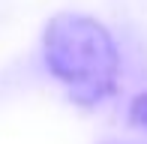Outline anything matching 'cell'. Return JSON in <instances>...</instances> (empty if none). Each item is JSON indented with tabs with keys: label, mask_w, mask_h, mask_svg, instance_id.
<instances>
[{
	"label": "cell",
	"mask_w": 147,
	"mask_h": 144,
	"mask_svg": "<svg viewBox=\"0 0 147 144\" xmlns=\"http://www.w3.org/2000/svg\"><path fill=\"white\" fill-rule=\"evenodd\" d=\"M45 66L78 105H99L117 87L120 54L96 18L63 12L45 27Z\"/></svg>",
	"instance_id": "1"
},
{
	"label": "cell",
	"mask_w": 147,
	"mask_h": 144,
	"mask_svg": "<svg viewBox=\"0 0 147 144\" xmlns=\"http://www.w3.org/2000/svg\"><path fill=\"white\" fill-rule=\"evenodd\" d=\"M129 120L135 123V126L147 129V93H138L135 99L129 102Z\"/></svg>",
	"instance_id": "2"
}]
</instances>
